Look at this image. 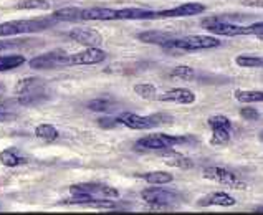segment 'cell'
Instances as JSON below:
<instances>
[{
	"label": "cell",
	"mask_w": 263,
	"mask_h": 215,
	"mask_svg": "<svg viewBox=\"0 0 263 215\" xmlns=\"http://www.w3.org/2000/svg\"><path fill=\"white\" fill-rule=\"evenodd\" d=\"M53 17L50 18H28V20H10L0 24V38L13 35H24V33H36L43 32L51 27Z\"/></svg>",
	"instance_id": "cell-1"
},
{
	"label": "cell",
	"mask_w": 263,
	"mask_h": 215,
	"mask_svg": "<svg viewBox=\"0 0 263 215\" xmlns=\"http://www.w3.org/2000/svg\"><path fill=\"white\" fill-rule=\"evenodd\" d=\"M118 124H123L129 129H153L157 126H164V124H171L172 116L166 113H154V114H147V116H139L136 113H123L118 118Z\"/></svg>",
	"instance_id": "cell-2"
},
{
	"label": "cell",
	"mask_w": 263,
	"mask_h": 215,
	"mask_svg": "<svg viewBox=\"0 0 263 215\" xmlns=\"http://www.w3.org/2000/svg\"><path fill=\"white\" fill-rule=\"evenodd\" d=\"M194 141L189 136H171L164 134V132H153L144 138H141L136 147L138 149H147V151H164V149H172L176 146H184L187 143Z\"/></svg>",
	"instance_id": "cell-3"
},
{
	"label": "cell",
	"mask_w": 263,
	"mask_h": 215,
	"mask_svg": "<svg viewBox=\"0 0 263 215\" xmlns=\"http://www.w3.org/2000/svg\"><path fill=\"white\" fill-rule=\"evenodd\" d=\"M220 47V40L215 35H187V36H176L169 45L167 50H180V51H199V50H212Z\"/></svg>",
	"instance_id": "cell-4"
},
{
	"label": "cell",
	"mask_w": 263,
	"mask_h": 215,
	"mask_svg": "<svg viewBox=\"0 0 263 215\" xmlns=\"http://www.w3.org/2000/svg\"><path fill=\"white\" fill-rule=\"evenodd\" d=\"M202 25L215 36H249V25H238L223 17H209Z\"/></svg>",
	"instance_id": "cell-5"
},
{
	"label": "cell",
	"mask_w": 263,
	"mask_h": 215,
	"mask_svg": "<svg viewBox=\"0 0 263 215\" xmlns=\"http://www.w3.org/2000/svg\"><path fill=\"white\" fill-rule=\"evenodd\" d=\"M141 197L146 200L149 205L156 209H167L179 202V194L174 190L164 189V187H147L141 192Z\"/></svg>",
	"instance_id": "cell-6"
},
{
	"label": "cell",
	"mask_w": 263,
	"mask_h": 215,
	"mask_svg": "<svg viewBox=\"0 0 263 215\" xmlns=\"http://www.w3.org/2000/svg\"><path fill=\"white\" fill-rule=\"evenodd\" d=\"M207 124L212 131L210 144L212 146H225L232 138V123L227 116L223 114H214L207 120Z\"/></svg>",
	"instance_id": "cell-7"
},
{
	"label": "cell",
	"mask_w": 263,
	"mask_h": 215,
	"mask_svg": "<svg viewBox=\"0 0 263 215\" xmlns=\"http://www.w3.org/2000/svg\"><path fill=\"white\" fill-rule=\"evenodd\" d=\"M202 175L205 177V179L212 181V182H217L220 185H225V187L229 189H245L247 185L243 181H240V177L232 172L229 169H223V167H205Z\"/></svg>",
	"instance_id": "cell-8"
},
{
	"label": "cell",
	"mask_w": 263,
	"mask_h": 215,
	"mask_svg": "<svg viewBox=\"0 0 263 215\" xmlns=\"http://www.w3.org/2000/svg\"><path fill=\"white\" fill-rule=\"evenodd\" d=\"M70 192H71V196L85 194V196H91L95 199H115L116 200L119 197V192L115 187H111V185L93 184V182L73 184V185H70Z\"/></svg>",
	"instance_id": "cell-9"
},
{
	"label": "cell",
	"mask_w": 263,
	"mask_h": 215,
	"mask_svg": "<svg viewBox=\"0 0 263 215\" xmlns=\"http://www.w3.org/2000/svg\"><path fill=\"white\" fill-rule=\"evenodd\" d=\"M106 58V51H103L100 47H88L83 51L78 53L66 55L65 66H85V65H98L104 62Z\"/></svg>",
	"instance_id": "cell-10"
},
{
	"label": "cell",
	"mask_w": 263,
	"mask_h": 215,
	"mask_svg": "<svg viewBox=\"0 0 263 215\" xmlns=\"http://www.w3.org/2000/svg\"><path fill=\"white\" fill-rule=\"evenodd\" d=\"M207 10V7L204 4L199 2H187L174 9H167V10H161L156 12V20L157 18H184V17H194L199 15V13H204Z\"/></svg>",
	"instance_id": "cell-11"
},
{
	"label": "cell",
	"mask_w": 263,
	"mask_h": 215,
	"mask_svg": "<svg viewBox=\"0 0 263 215\" xmlns=\"http://www.w3.org/2000/svg\"><path fill=\"white\" fill-rule=\"evenodd\" d=\"M15 93L20 96L22 105H30V103L39 101L42 91V83L40 78H25L15 88Z\"/></svg>",
	"instance_id": "cell-12"
},
{
	"label": "cell",
	"mask_w": 263,
	"mask_h": 215,
	"mask_svg": "<svg viewBox=\"0 0 263 215\" xmlns=\"http://www.w3.org/2000/svg\"><path fill=\"white\" fill-rule=\"evenodd\" d=\"M66 51L63 50H53L48 51V53H43L40 56H35L30 60V66L33 70H50V68H60V66H65V58H66Z\"/></svg>",
	"instance_id": "cell-13"
},
{
	"label": "cell",
	"mask_w": 263,
	"mask_h": 215,
	"mask_svg": "<svg viewBox=\"0 0 263 215\" xmlns=\"http://www.w3.org/2000/svg\"><path fill=\"white\" fill-rule=\"evenodd\" d=\"M68 36L71 40H74L80 45L88 47H100L103 43V36L100 32L93 30V28H73V30L68 33Z\"/></svg>",
	"instance_id": "cell-14"
},
{
	"label": "cell",
	"mask_w": 263,
	"mask_h": 215,
	"mask_svg": "<svg viewBox=\"0 0 263 215\" xmlns=\"http://www.w3.org/2000/svg\"><path fill=\"white\" fill-rule=\"evenodd\" d=\"M157 100L166 103H177V105H192V103H195V94L187 88H172V90L157 94Z\"/></svg>",
	"instance_id": "cell-15"
},
{
	"label": "cell",
	"mask_w": 263,
	"mask_h": 215,
	"mask_svg": "<svg viewBox=\"0 0 263 215\" xmlns=\"http://www.w3.org/2000/svg\"><path fill=\"white\" fill-rule=\"evenodd\" d=\"M237 200L227 192H210V194L202 197L197 205L199 207H234Z\"/></svg>",
	"instance_id": "cell-16"
},
{
	"label": "cell",
	"mask_w": 263,
	"mask_h": 215,
	"mask_svg": "<svg viewBox=\"0 0 263 215\" xmlns=\"http://www.w3.org/2000/svg\"><path fill=\"white\" fill-rule=\"evenodd\" d=\"M174 38L176 36L172 33H166L161 30H147L138 35V40H141L142 43H151V45H159L164 48H166Z\"/></svg>",
	"instance_id": "cell-17"
},
{
	"label": "cell",
	"mask_w": 263,
	"mask_h": 215,
	"mask_svg": "<svg viewBox=\"0 0 263 215\" xmlns=\"http://www.w3.org/2000/svg\"><path fill=\"white\" fill-rule=\"evenodd\" d=\"M81 20H118L116 9H106V7H93V9H83L81 12Z\"/></svg>",
	"instance_id": "cell-18"
},
{
	"label": "cell",
	"mask_w": 263,
	"mask_h": 215,
	"mask_svg": "<svg viewBox=\"0 0 263 215\" xmlns=\"http://www.w3.org/2000/svg\"><path fill=\"white\" fill-rule=\"evenodd\" d=\"M162 161L166 162V164H169L172 167H179V169H191L192 167V161L189 158H185L184 154L172 151V149H164Z\"/></svg>",
	"instance_id": "cell-19"
},
{
	"label": "cell",
	"mask_w": 263,
	"mask_h": 215,
	"mask_svg": "<svg viewBox=\"0 0 263 215\" xmlns=\"http://www.w3.org/2000/svg\"><path fill=\"white\" fill-rule=\"evenodd\" d=\"M234 98L238 103H243V105L263 103V91H260V90H235Z\"/></svg>",
	"instance_id": "cell-20"
},
{
	"label": "cell",
	"mask_w": 263,
	"mask_h": 215,
	"mask_svg": "<svg viewBox=\"0 0 263 215\" xmlns=\"http://www.w3.org/2000/svg\"><path fill=\"white\" fill-rule=\"evenodd\" d=\"M0 162L7 167H17L20 164H25L27 159L24 155H20L17 149H5L0 152Z\"/></svg>",
	"instance_id": "cell-21"
},
{
	"label": "cell",
	"mask_w": 263,
	"mask_h": 215,
	"mask_svg": "<svg viewBox=\"0 0 263 215\" xmlns=\"http://www.w3.org/2000/svg\"><path fill=\"white\" fill-rule=\"evenodd\" d=\"M141 179H144L149 185H164L172 182V174L164 172V170H154V172H146L141 175Z\"/></svg>",
	"instance_id": "cell-22"
},
{
	"label": "cell",
	"mask_w": 263,
	"mask_h": 215,
	"mask_svg": "<svg viewBox=\"0 0 263 215\" xmlns=\"http://www.w3.org/2000/svg\"><path fill=\"white\" fill-rule=\"evenodd\" d=\"M81 12L83 9H78V7H65L53 13V18L62 22H78L81 20Z\"/></svg>",
	"instance_id": "cell-23"
},
{
	"label": "cell",
	"mask_w": 263,
	"mask_h": 215,
	"mask_svg": "<svg viewBox=\"0 0 263 215\" xmlns=\"http://www.w3.org/2000/svg\"><path fill=\"white\" fill-rule=\"evenodd\" d=\"M25 63V56L22 55H0V71L15 70Z\"/></svg>",
	"instance_id": "cell-24"
},
{
	"label": "cell",
	"mask_w": 263,
	"mask_h": 215,
	"mask_svg": "<svg viewBox=\"0 0 263 215\" xmlns=\"http://www.w3.org/2000/svg\"><path fill=\"white\" fill-rule=\"evenodd\" d=\"M35 136L45 141V143H53L58 138V131L55 126H51V124H39L35 129Z\"/></svg>",
	"instance_id": "cell-25"
},
{
	"label": "cell",
	"mask_w": 263,
	"mask_h": 215,
	"mask_svg": "<svg viewBox=\"0 0 263 215\" xmlns=\"http://www.w3.org/2000/svg\"><path fill=\"white\" fill-rule=\"evenodd\" d=\"M235 63L240 68H263V56H252V55H238Z\"/></svg>",
	"instance_id": "cell-26"
},
{
	"label": "cell",
	"mask_w": 263,
	"mask_h": 215,
	"mask_svg": "<svg viewBox=\"0 0 263 215\" xmlns=\"http://www.w3.org/2000/svg\"><path fill=\"white\" fill-rule=\"evenodd\" d=\"M15 9L18 10H50V4L47 0H22Z\"/></svg>",
	"instance_id": "cell-27"
},
{
	"label": "cell",
	"mask_w": 263,
	"mask_h": 215,
	"mask_svg": "<svg viewBox=\"0 0 263 215\" xmlns=\"http://www.w3.org/2000/svg\"><path fill=\"white\" fill-rule=\"evenodd\" d=\"M134 93L141 98L144 100H156L157 98V90L154 85H149V83H139L134 86Z\"/></svg>",
	"instance_id": "cell-28"
},
{
	"label": "cell",
	"mask_w": 263,
	"mask_h": 215,
	"mask_svg": "<svg viewBox=\"0 0 263 215\" xmlns=\"http://www.w3.org/2000/svg\"><path fill=\"white\" fill-rule=\"evenodd\" d=\"M88 108L91 111H98V113H106V111L115 109V103L106 98H98L88 103Z\"/></svg>",
	"instance_id": "cell-29"
},
{
	"label": "cell",
	"mask_w": 263,
	"mask_h": 215,
	"mask_svg": "<svg viewBox=\"0 0 263 215\" xmlns=\"http://www.w3.org/2000/svg\"><path fill=\"white\" fill-rule=\"evenodd\" d=\"M194 75H195V71L191 68V66H185V65L176 66V68L171 71V76L179 78V80H192Z\"/></svg>",
	"instance_id": "cell-30"
},
{
	"label": "cell",
	"mask_w": 263,
	"mask_h": 215,
	"mask_svg": "<svg viewBox=\"0 0 263 215\" xmlns=\"http://www.w3.org/2000/svg\"><path fill=\"white\" fill-rule=\"evenodd\" d=\"M249 36H255L260 42H263V22H255L249 25Z\"/></svg>",
	"instance_id": "cell-31"
},
{
	"label": "cell",
	"mask_w": 263,
	"mask_h": 215,
	"mask_svg": "<svg viewBox=\"0 0 263 215\" xmlns=\"http://www.w3.org/2000/svg\"><path fill=\"white\" fill-rule=\"evenodd\" d=\"M240 116L245 118V120H249V121H255V120H258L260 114H258V111L252 108V106H245L240 109Z\"/></svg>",
	"instance_id": "cell-32"
},
{
	"label": "cell",
	"mask_w": 263,
	"mask_h": 215,
	"mask_svg": "<svg viewBox=\"0 0 263 215\" xmlns=\"http://www.w3.org/2000/svg\"><path fill=\"white\" fill-rule=\"evenodd\" d=\"M13 118V114H10V113H7V111L0 106V121H10Z\"/></svg>",
	"instance_id": "cell-33"
},
{
	"label": "cell",
	"mask_w": 263,
	"mask_h": 215,
	"mask_svg": "<svg viewBox=\"0 0 263 215\" xmlns=\"http://www.w3.org/2000/svg\"><path fill=\"white\" fill-rule=\"evenodd\" d=\"M12 47H15V43L7 42V40H0V51H4L7 48H12Z\"/></svg>",
	"instance_id": "cell-34"
},
{
	"label": "cell",
	"mask_w": 263,
	"mask_h": 215,
	"mask_svg": "<svg viewBox=\"0 0 263 215\" xmlns=\"http://www.w3.org/2000/svg\"><path fill=\"white\" fill-rule=\"evenodd\" d=\"M2 94H4V86L0 85V98H2Z\"/></svg>",
	"instance_id": "cell-35"
}]
</instances>
